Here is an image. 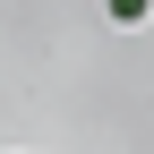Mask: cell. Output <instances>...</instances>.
<instances>
[{"label": "cell", "instance_id": "1", "mask_svg": "<svg viewBox=\"0 0 154 154\" xmlns=\"http://www.w3.org/2000/svg\"><path fill=\"white\" fill-rule=\"evenodd\" d=\"M103 9H111V17H146L154 0H103Z\"/></svg>", "mask_w": 154, "mask_h": 154}]
</instances>
